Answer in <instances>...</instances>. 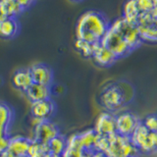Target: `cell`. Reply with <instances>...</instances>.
Wrapping results in <instances>:
<instances>
[{"mask_svg": "<svg viewBox=\"0 0 157 157\" xmlns=\"http://www.w3.org/2000/svg\"><path fill=\"white\" fill-rule=\"evenodd\" d=\"M48 154L46 144H42L33 140V144L29 147L28 157H45Z\"/></svg>", "mask_w": 157, "mask_h": 157, "instance_id": "cb8c5ba5", "label": "cell"}, {"mask_svg": "<svg viewBox=\"0 0 157 157\" xmlns=\"http://www.w3.org/2000/svg\"><path fill=\"white\" fill-rule=\"evenodd\" d=\"M140 123L141 121L135 113L130 111L120 112L116 115V134L130 137Z\"/></svg>", "mask_w": 157, "mask_h": 157, "instance_id": "ba28073f", "label": "cell"}, {"mask_svg": "<svg viewBox=\"0 0 157 157\" xmlns=\"http://www.w3.org/2000/svg\"><path fill=\"white\" fill-rule=\"evenodd\" d=\"M78 136H80V141L83 149L86 151L95 150L97 140L99 136L96 134V132L93 129L86 130L81 132V134H78Z\"/></svg>", "mask_w": 157, "mask_h": 157, "instance_id": "44dd1931", "label": "cell"}, {"mask_svg": "<svg viewBox=\"0 0 157 157\" xmlns=\"http://www.w3.org/2000/svg\"><path fill=\"white\" fill-rule=\"evenodd\" d=\"M94 130L99 136H111L116 134V115L110 112H102L97 117Z\"/></svg>", "mask_w": 157, "mask_h": 157, "instance_id": "8fae6325", "label": "cell"}, {"mask_svg": "<svg viewBox=\"0 0 157 157\" xmlns=\"http://www.w3.org/2000/svg\"><path fill=\"white\" fill-rule=\"evenodd\" d=\"M136 2L141 14L152 13L153 11L155 0H136Z\"/></svg>", "mask_w": 157, "mask_h": 157, "instance_id": "484cf974", "label": "cell"}, {"mask_svg": "<svg viewBox=\"0 0 157 157\" xmlns=\"http://www.w3.org/2000/svg\"><path fill=\"white\" fill-rule=\"evenodd\" d=\"M25 94L32 103L48 99V98H51V87L33 82L26 90Z\"/></svg>", "mask_w": 157, "mask_h": 157, "instance_id": "e0dca14e", "label": "cell"}, {"mask_svg": "<svg viewBox=\"0 0 157 157\" xmlns=\"http://www.w3.org/2000/svg\"><path fill=\"white\" fill-rule=\"evenodd\" d=\"M110 22L105 14L96 10H90L81 15L76 25V37L92 44L101 42Z\"/></svg>", "mask_w": 157, "mask_h": 157, "instance_id": "6da1fadb", "label": "cell"}, {"mask_svg": "<svg viewBox=\"0 0 157 157\" xmlns=\"http://www.w3.org/2000/svg\"><path fill=\"white\" fill-rule=\"evenodd\" d=\"M142 42L157 43V15L141 14L136 24Z\"/></svg>", "mask_w": 157, "mask_h": 157, "instance_id": "8992f818", "label": "cell"}, {"mask_svg": "<svg viewBox=\"0 0 157 157\" xmlns=\"http://www.w3.org/2000/svg\"><path fill=\"white\" fill-rule=\"evenodd\" d=\"M140 15L141 12L139 8L136 0H126L124 5H123L122 18L125 19L127 22L136 25Z\"/></svg>", "mask_w": 157, "mask_h": 157, "instance_id": "ac0fdd59", "label": "cell"}, {"mask_svg": "<svg viewBox=\"0 0 157 157\" xmlns=\"http://www.w3.org/2000/svg\"><path fill=\"white\" fill-rule=\"evenodd\" d=\"M45 157H63V156H61V155H55V154H51V153H49V152H48V154H47Z\"/></svg>", "mask_w": 157, "mask_h": 157, "instance_id": "1f68e13d", "label": "cell"}, {"mask_svg": "<svg viewBox=\"0 0 157 157\" xmlns=\"http://www.w3.org/2000/svg\"><path fill=\"white\" fill-rule=\"evenodd\" d=\"M130 139L139 152L144 154H151L157 152L154 142V132H149L142 125V123L136 127Z\"/></svg>", "mask_w": 157, "mask_h": 157, "instance_id": "5b68a950", "label": "cell"}, {"mask_svg": "<svg viewBox=\"0 0 157 157\" xmlns=\"http://www.w3.org/2000/svg\"><path fill=\"white\" fill-rule=\"evenodd\" d=\"M70 1H72V2H75V3H80V2L85 1V0H70Z\"/></svg>", "mask_w": 157, "mask_h": 157, "instance_id": "d6a6232c", "label": "cell"}, {"mask_svg": "<svg viewBox=\"0 0 157 157\" xmlns=\"http://www.w3.org/2000/svg\"><path fill=\"white\" fill-rule=\"evenodd\" d=\"M0 157H16V156H15L11 151L6 148L5 150H3L1 153H0Z\"/></svg>", "mask_w": 157, "mask_h": 157, "instance_id": "83f0119b", "label": "cell"}, {"mask_svg": "<svg viewBox=\"0 0 157 157\" xmlns=\"http://www.w3.org/2000/svg\"><path fill=\"white\" fill-rule=\"evenodd\" d=\"M6 18H8L7 16H6V14L4 13V11H3V9H2V7L0 6V22H2V21H4L5 19Z\"/></svg>", "mask_w": 157, "mask_h": 157, "instance_id": "f546056e", "label": "cell"}, {"mask_svg": "<svg viewBox=\"0 0 157 157\" xmlns=\"http://www.w3.org/2000/svg\"><path fill=\"white\" fill-rule=\"evenodd\" d=\"M85 149L82 148L78 134L73 135L68 139V146L64 152L63 157H82L85 153Z\"/></svg>", "mask_w": 157, "mask_h": 157, "instance_id": "d6986e66", "label": "cell"}, {"mask_svg": "<svg viewBox=\"0 0 157 157\" xmlns=\"http://www.w3.org/2000/svg\"><path fill=\"white\" fill-rule=\"evenodd\" d=\"M91 58L93 59V61H94L96 65L103 68L111 67L118 60L115 54L111 50H109L107 47L102 45L100 42L95 45L94 51H93Z\"/></svg>", "mask_w": 157, "mask_h": 157, "instance_id": "4fadbf2b", "label": "cell"}, {"mask_svg": "<svg viewBox=\"0 0 157 157\" xmlns=\"http://www.w3.org/2000/svg\"><path fill=\"white\" fill-rule=\"evenodd\" d=\"M34 83L52 86L54 82V72L52 68L45 63H36L29 67Z\"/></svg>", "mask_w": 157, "mask_h": 157, "instance_id": "7c38bea8", "label": "cell"}, {"mask_svg": "<svg viewBox=\"0 0 157 157\" xmlns=\"http://www.w3.org/2000/svg\"><path fill=\"white\" fill-rule=\"evenodd\" d=\"M141 123L149 132H157V113H152V114L147 115L141 121Z\"/></svg>", "mask_w": 157, "mask_h": 157, "instance_id": "d4e9b609", "label": "cell"}, {"mask_svg": "<svg viewBox=\"0 0 157 157\" xmlns=\"http://www.w3.org/2000/svg\"><path fill=\"white\" fill-rule=\"evenodd\" d=\"M33 144V139L23 136H12L9 141L7 149L16 157H28L29 150Z\"/></svg>", "mask_w": 157, "mask_h": 157, "instance_id": "5bb4252c", "label": "cell"}, {"mask_svg": "<svg viewBox=\"0 0 157 157\" xmlns=\"http://www.w3.org/2000/svg\"><path fill=\"white\" fill-rule=\"evenodd\" d=\"M21 31V25L18 18H6L0 22V37L3 39H13L18 36Z\"/></svg>", "mask_w": 157, "mask_h": 157, "instance_id": "2e32d148", "label": "cell"}, {"mask_svg": "<svg viewBox=\"0 0 157 157\" xmlns=\"http://www.w3.org/2000/svg\"><path fill=\"white\" fill-rule=\"evenodd\" d=\"M56 103L52 98L40 101L33 102L31 106V113L36 121L51 120L56 113Z\"/></svg>", "mask_w": 157, "mask_h": 157, "instance_id": "30bf717a", "label": "cell"}, {"mask_svg": "<svg viewBox=\"0 0 157 157\" xmlns=\"http://www.w3.org/2000/svg\"><path fill=\"white\" fill-rule=\"evenodd\" d=\"M15 119L13 108L7 103L0 102V153L7 148L11 140V129Z\"/></svg>", "mask_w": 157, "mask_h": 157, "instance_id": "277c9868", "label": "cell"}, {"mask_svg": "<svg viewBox=\"0 0 157 157\" xmlns=\"http://www.w3.org/2000/svg\"><path fill=\"white\" fill-rule=\"evenodd\" d=\"M16 1L24 9V11H26V10L29 9L36 2V0H16Z\"/></svg>", "mask_w": 157, "mask_h": 157, "instance_id": "4316f807", "label": "cell"}, {"mask_svg": "<svg viewBox=\"0 0 157 157\" xmlns=\"http://www.w3.org/2000/svg\"><path fill=\"white\" fill-rule=\"evenodd\" d=\"M96 44H92L87 41L82 40V39H76L75 41V47L78 52L85 58H91L93 51H94Z\"/></svg>", "mask_w": 157, "mask_h": 157, "instance_id": "603a6c76", "label": "cell"}, {"mask_svg": "<svg viewBox=\"0 0 157 157\" xmlns=\"http://www.w3.org/2000/svg\"><path fill=\"white\" fill-rule=\"evenodd\" d=\"M135 97V87L128 81H117L108 83L102 88L98 102L107 112L115 114L121 112L124 107L132 101Z\"/></svg>", "mask_w": 157, "mask_h": 157, "instance_id": "7a4b0ae2", "label": "cell"}, {"mask_svg": "<svg viewBox=\"0 0 157 157\" xmlns=\"http://www.w3.org/2000/svg\"><path fill=\"white\" fill-rule=\"evenodd\" d=\"M59 134H61L59 127L51 120L37 121L34 127L33 140L42 144H47Z\"/></svg>", "mask_w": 157, "mask_h": 157, "instance_id": "9c48e42d", "label": "cell"}, {"mask_svg": "<svg viewBox=\"0 0 157 157\" xmlns=\"http://www.w3.org/2000/svg\"><path fill=\"white\" fill-rule=\"evenodd\" d=\"M12 83L15 88L26 92L28 88L33 83L29 67L21 68L15 72L12 77Z\"/></svg>", "mask_w": 157, "mask_h": 157, "instance_id": "9a60e30c", "label": "cell"}, {"mask_svg": "<svg viewBox=\"0 0 157 157\" xmlns=\"http://www.w3.org/2000/svg\"><path fill=\"white\" fill-rule=\"evenodd\" d=\"M46 145L49 153L63 156L68 146V137L62 134H59L49 141Z\"/></svg>", "mask_w": 157, "mask_h": 157, "instance_id": "ffe728a7", "label": "cell"}, {"mask_svg": "<svg viewBox=\"0 0 157 157\" xmlns=\"http://www.w3.org/2000/svg\"><path fill=\"white\" fill-rule=\"evenodd\" d=\"M100 43L107 47L109 50H111L118 59L126 57L131 52L134 51L130 47L129 44L127 43L122 34L111 26V23L109 29H108L107 33H105V36L102 38Z\"/></svg>", "mask_w": 157, "mask_h": 157, "instance_id": "3957f363", "label": "cell"}, {"mask_svg": "<svg viewBox=\"0 0 157 157\" xmlns=\"http://www.w3.org/2000/svg\"><path fill=\"white\" fill-rule=\"evenodd\" d=\"M0 6L8 18H18L19 15L25 12L16 0H0Z\"/></svg>", "mask_w": 157, "mask_h": 157, "instance_id": "7402d4cb", "label": "cell"}, {"mask_svg": "<svg viewBox=\"0 0 157 157\" xmlns=\"http://www.w3.org/2000/svg\"><path fill=\"white\" fill-rule=\"evenodd\" d=\"M153 14L157 15V0H155V3H154V8H153V11H152Z\"/></svg>", "mask_w": 157, "mask_h": 157, "instance_id": "4dcf8cb0", "label": "cell"}, {"mask_svg": "<svg viewBox=\"0 0 157 157\" xmlns=\"http://www.w3.org/2000/svg\"><path fill=\"white\" fill-rule=\"evenodd\" d=\"M92 157H108V155L106 153L102 151H98V150H94L92 152Z\"/></svg>", "mask_w": 157, "mask_h": 157, "instance_id": "f1b7e54d", "label": "cell"}, {"mask_svg": "<svg viewBox=\"0 0 157 157\" xmlns=\"http://www.w3.org/2000/svg\"><path fill=\"white\" fill-rule=\"evenodd\" d=\"M111 26L122 34L132 50H135V49L140 46L142 40L136 25L127 22L125 19L121 17L111 23Z\"/></svg>", "mask_w": 157, "mask_h": 157, "instance_id": "52a82bcc", "label": "cell"}]
</instances>
